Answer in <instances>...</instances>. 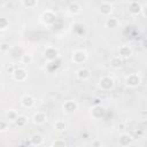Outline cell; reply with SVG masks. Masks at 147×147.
<instances>
[{
  "label": "cell",
  "instance_id": "obj_1",
  "mask_svg": "<svg viewBox=\"0 0 147 147\" xmlns=\"http://www.w3.org/2000/svg\"><path fill=\"white\" fill-rule=\"evenodd\" d=\"M142 83V77L140 72H131L125 76L124 78V85L127 88H137L141 85Z\"/></svg>",
  "mask_w": 147,
  "mask_h": 147
},
{
  "label": "cell",
  "instance_id": "obj_2",
  "mask_svg": "<svg viewBox=\"0 0 147 147\" xmlns=\"http://www.w3.org/2000/svg\"><path fill=\"white\" fill-rule=\"evenodd\" d=\"M56 13L52 9H46L39 15V21L45 26H53L56 22Z\"/></svg>",
  "mask_w": 147,
  "mask_h": 147
},
{
  "label": "cell",
  "instance_id": "obj_3",
  "mask_svg": "<svg viewBox=\"0 0 147 147\" xmlns=\"http://www.w3.org/2000/svg\"><path fill=\"white\" fill-rule=\"evenodd\" d=\"M98 87L103 92H109L115 88V79L110 75L102 76L98 82Z\"/></svg>",
  "mask_w": 147,
  "mask_h": 147
},
{
  "label": "cell",
  "instance_id": "obj_4",
  "mask_svg": "<svg viewBox=\"0 0 147 147\" xmlns=\"http://www.w3.org/2000/svg\"><path fill=\"white\" fill-rule=\"evenodd\" d=\"M87 59H88V54L84 49L77 48L71 53V62L75 64H84L87 61Z\"/></svg>",
  "mask_w": 147,
  "mask_h": 147
},
{
  "label": "cell",
  "instance_id": "obj_5",
  "mask_svg": "<svg viewBox=\"0 0 147 147\" xmlns=\"http://www.w3.org/2000/svg\"><path fill=\"white\" fill-rule=\"evenodd\" d=\"M42 56H44V59L46 60L47 63L54 62L60 57V52L54 46H47L42 52Z\"/></svg>",
  "mask_w": 147,
  "mask_h": 147
},
{
  "label": "cell",
  "instance_id": "obj_6",
  "mask_svg": "<svg viewBox=\"0 0 147 147\" xmlns=\"http://www.w3.org/2000/svg\"><path fill=\"white\" fill-rule=\"evenodd\" d=\"M13 80L16 82V83H24L26 79H28V70L24 68V67H16L14 72L10 75Z\"/></svg>",
  "mask_w": 147,
  "mask_h": 147
},
{
  "label": "cell",
  "instance_id": "obj_7",
  "mask_svg": "<svg viewBox=\"0 0 147 147\" xmlns=\"http://www.w3.org/2000/svg\"><path fill=\"white\" fill-rule=\"evenodd\" d=\"M79 108L78 102L75 99H68L62 103V111L67 115H72L75 114Z\"/></svg>",
  "mask_w": 147,
  "mask_h": 147
},
{
  "label": "cell",
  "instance_id": "obj_8",
  "mask_svg": "<svg viewBox=\"0 0 147 147\" xmlns=\"http://www.w3.org/2000/svg\"><path fill=\"white\" fill-rule=\"evenodd\" d=\"M48 121V115L46 111L44 110H37L32 114L31 116V122L34 124V125H38V126H41L44 125L46 122Z\"/></svg>",
  "mask_w": 147,
  "mask_h": 147
},
{
  "label": "cell",
  "instance_id": "obj_9",
  "mask_svg": "<svg viewBox=\"0 0 147 147\" xmlns=\"http://www.w3.org/2000/svg\"><path fill=\"white\" fill-rule=\"evenodd\" d=\"M133 142H134V137L129 132H123L118 136V145L121 147H129L133 145Z\"/></svg>",
  "mask_w": 147,
  "mask_h": 147
},
{
  "label": "cell",
  "instance_id": "obj_10",
  "mask_svg": "<svg viewBox=\"0 0 147 147\" xmlns=\"http://www.w3.org/2000/svg\"><path fill=\"white\" fill-rule=\"evenodd\" d=\"M142 9H144V6L139 1H137V0H132L127 5V11L132 16H139L141 14Z\"/></svg>",
  "mask_w": 147,
  "mask_h": 147
},
{
  "label": "cell",
  "instance_id": "obj_11",
  "mask_svg": "<svg viewBox=\"0 0 147 147\" xmlns=\"http://www.w3.org/2000/svg\"><path fill=\"white\" fill-rule=\"evenodd\" d=\"M90 114H91V117L93 119H101L106 115V109L101 105H94L93 107H91Z\"/></svg>",
  "mask_w": 147,
  "mask_h": 147
},
{
  "label": "cell",
  "instance_id": "obj_12",
  "mask_svg": "<svg viewBox=\"0 0 147 147\" xmlns=\"http://www.w3.org/2000/svg\"><path fill=\"white\" fill-rule=\"evenodd\" d=\"M92 77V71L87 67H82L76 71V78L80 82H87Z\"/></svg>",
  "mask_w": 147,
  "mask_h": 147
},
{
  "label": "cell",
  "instance_id": "obj_13",
  "mask_svg": "<svg viewBox=\"0 0 147 147\" xmlns=\"http://www.w3.org/2000/svg\"><path fill=\"white\" fill-rule=\"evenodd\" d=\"M20 105H21L23 108L30 109V108H32V107L36 105V99H34V96H32L31 94H23V95L20 98Z\"/></svg>",
  "mask_w": 147,
  "mask_h": 147
},
{
  "label": "cell",
  "instance_id": "obj_14",
  "mask_svg": "<svg viewBox=\"0 0 147 147\" xmlns=\"http://www.w3.org/2000/svg\"><path fill=\"white\" fill-rule=\"evenodd\" d=\"M65 10H67V13H68L70 16H77V15H79V14L82 13L83 7H82V5H80L79 2L72 1V2H70V3L67 6Z\"/></svg>",
  "mask_w": 147,
  "mask_h": 147
},
{
  "label": "cell",
  "instance_id": "obj_15",
  "mask_svg": "<svg viewBox=\"0 0 147 147\" xmlns=\"http://www.w3.org/2000/svg\"><path fill=\"white\" fill-rule=\"evenodd\" d=\"M99 10H100V14H101L102 16L108 17V16H110V15L113 14V11H114V6H113V3L109 2V1H102V2L100 3V6H99Z\"/></svg>",
  "mask_w": 147,
  "mask_h": 147
},
{
  "label": "cell",
  "instance_id": "obj_16",
  "mask_svg": "<svg viewBox=\"0 0 147 147\" xmlns=\"http://www.w3.org/2000/svg\"><path fill=\"white\" fill-rule=\"evenodd\" d=\"M133 55V48L130 45H122L118 48V56L122 57L123 60H127L132 57Z\"/></svg>",
  "mask_w": 147,
  "mask_h": 147
},
{
  "label": "cell",
  "instance_id": "obj_17",
  "mask_svg": "<svg viewBox=\"0 0 147 147\" xmlns=\"http://www.w3.org/2000/svg\"><path fill=\"white\" fill-rule=\"evenodd\" d=\"M119 24H121V22H119V20L116 17V16H108L106 20H105V26L107 28V29H110V30H115V29H117L118 26H119Z\"/></svg>",
  "mask_w": 147,
  "mask_h": 147
},
{
  "label": "cell",
  "instance_id": "obj_18",
  "mask_svg": "<svg viewBox=\"0 0 147 147\" xmlns=\"http://www.w3.org/2000/svg\"><path fill=\"white\" fill-rule=\"evenodd\" d=\"M29 121H30V118L26 115H18L17 118L14 121V124H15L16 127L23 129V127H25L29 124Z\"/></svg>",
  "mask_w": 147,
  "mask_h": 147
},
{
  "label": "cell",
  "instance_id": "obj_19",
  "mask_svg": "<svg viewBox=\"0 0 147 147\" xmlns=\"http://www.w3.org/2000/svg\"><path fill=\"white\" fill-rule=\"evenodd\" d=\"M109 64H110V67H111L113 69L118 70V69H121V68L124 65V60H123L122 57H119L118 55H116V56H113V57L110 59Z\"/></svg>",
  "mask_w": 147,
  "mask_h": 147
},
{
  "label": "cell",
  "instance_id": "obj_20",
  "mask_svg": "<svg viewBox=\"0 0 147 147\" xmlns=\"http://www.w3.org/2000/svg\"><path fill=\"white\" fill-rule=\"evenodd\" d=\"M18 115H20V114H18V111H17L16 109L10 108V109H8V110L5 111V119L8 121L9 123H14V121L17 118Z\"/></svg>",
  "mask_w": 147,
  "mask_h": 147
},
{
  "label": "cell",
  "instance_id": "obj_21",
  "mask_svg": "<svg viewBox=\"0 0 147 147\" xmlns=\"http://www.w3.org/2000/svg\"><path fill=\"white\" fill-rule=\"evenodd\" d=\"M67 127H68L67 122L63 121V119H56V121L54 122V124H53L54 131H55V132H59V133L64 132V131L67 130Z\"/></svg>",
  "mask_w": 147,
  "mask_h": 147
},
{
  "label": "cell",
  "instance_id": "obj_22",
  "mask_svg": "<svg viewBox=\"0 0 147 147\" xmlns=\"http://www.w3.org/2000/svg\"><path fill=\"white\" fill-rule=\"evenodd\" d=\"M44 141H45V138L40 133H33L30 138V144L32 146H41L44 144Z\"/></svg>",
  "mask_w": 147,
  "mask_h": 147
},
{
  "label": "cell",
  "instance_id": "obj_23",
  "mask_svg": "<svg viewBox=\"0 0 147 147\" xmlns=\"http://www.w3.org/2000/svg\"><path fill=\"white\" fill-rule=\"evenodd\" d=\"M21 3L25 9H34L39 3V0H21Z\"/></svg>",
  "mask_w": 147,
  "mask_h": 147
},
{
  "label": "cell",
  "instance_id": "obj_24",
  "mask_svg": "<svg viewBox=\"0 0 147 147\" xmlns=\"http://www.w3.org/2000/svg\"><path fill=\"white\" fill-rule=\"evenodd\" d=\"M20 62H21V64H23V65H29V64H31V63L33 62V57H32V55H31L30 53H24V54L21 55Z\"/></svg>",
  "mask_w": 147,
  "mask_h": 147
},
{
  "label": "cell",
  "instance_id": "obj_25",
  "mask_svg": "<svg viewBox=\"0 0 147 147\" xmlns=\"http://www.w3.org/2000/svg\"><path fill=\"white\" fill-rule=\"evenodd\" d=\"M10 26V22L7 17L0 16V31H7Z\"/></svg>",
  "mask_w": 147,
  "mask_h": 147
},
{
  "label": "cell",
  "instance_id": "obj_26",
  "mask_svg": "<svg viewBox=\"0 0 147 147\" xmlns=\"http://www.w3.org/2000/svg\"><path fill=\"white\" fill-rule=\"evenodd\" d=\"M51 147H67V141L62 138L55 139L51 142Z\"/></svg>",
  "mask_w": 147,
  "mask_h": 147
},
{
  "label": "cell",
  "instance_id": "obj_27",
  "mask_svg": "<svg viewBox=\"0 0 147 147\" xmlns=\"http://www.w3.org/2000/svg\"><path fill=\"white\" fill-rule=\"evenodd\" d=\"M9 129V122L6 119H0V133L7 132Z\"/></svg>",
  "mask_w": 147,
  "mask_h": 147
},
{
  "label": "cell",
  "instance_id": "obj_28",
  "mask_svg": "<svg viewBox=\"0 0 147 147\" xmlns=\"http://www.w3.org/2000/svg\"><path fill=\"white\" fill-rule=\"evenodd\" d=\"M10 49H11V45L9 42H7V41L0 42V52L1 53H8Z\"/></svg>",
  "mask_w": 147,
  "mask_h": 147
},
{
  "label": "cell",
  "instance_id": "obj_29",
  "mask_svg": "<svg viewBox=\"0 0 147 147\" xmlns=\"http://www.w3.org/2000/svg\"><path fill=\"white\" fill-rule=\"evenodd\" d=\"M15 65L13 64V63H9V64H6V67H5V71L7 72V74H9V75H11L13 72H14V70H15Z\"/></svg>",
  "mask_w": 147,
  "mask_h": 147
},
{
  "label": "cell",
  "instance_id": "obj_30",
  "mask_svg": "<svg viewBox=\"0 0 147 147\" xmlns=\"http://www.w3.org/2000/svg\"><path fill=\"white\" fill-rule=\"evenodd\" d=\"M91 146L92 147H102L103 146V142L101 140H99V139H94V140L91 141Z\"/></svg>",
  "mask_w": 147,
  "mask_h": 147
},
{
  "label": "cell",
  "instance_id": "obj_31",
  "mask_svg": "<svg viewBox=\"0 0 147 147\" xmlns=\"http://www.w3.org/2000/svg\"><path fill=\"white\" fill-rule=\"evenodd\" d=\"M139 116H140V119H141V121H146V119H147V111H146V110H142V111L139 114Z\"/></svg>",
  "mask_w": 147,
  "mask_h": 147
}]
</instances>
